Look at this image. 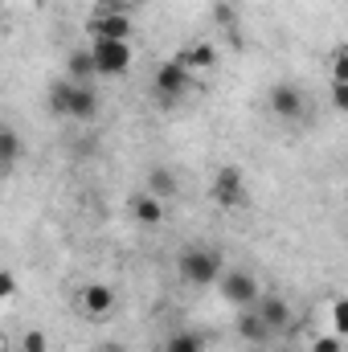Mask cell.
<instances>
[{
  "label": "cell",
  "instance_id": "13",
  "mask_svg": "<svg viewBox=\"0 0 348 352\" xmlns=\"http://www.w3.org/2000/svg\"><path fill=\"white\" fill-rule=\"evenodd\" d=\"M238 332H242V340H250V344H262V340H270V336H274V332H270V324L262 320L254 307H246V311H242Z\"/></svg>",
  "mask_w": 348,
  "mask_h": 352
},
{
  "label": "cell",
  "instance_id": "14",
  "mask_svg": "<svg viewBox=\"0 0 348 352\" xmlns=\"http://www.w3.org/2000/svg\"><path fill=\"white\" fill-rule=\"evenodd\" d=\"M98 70H94V54L87 50H74L70 58H66V78H74V82H87V78H94Z\"/></svg>",
  "mask_w": 348,
  "mask_h": 352
},
{
  "label": "cell",
  "instance_id": "18",
  "mask_svg": "<svg viewBox=\"0 0 348 352\" xmlns=\"http://www.w3.org/2000/svg\"><path fill=\"white\" fill-rule=\"evenodd\" d=\"M332 332L340 340H348V299H336L332 303Z\"/></svg>",
  "mask_w": 348,
  "mask_h": 352
},
{
  "label": "cell",
  "instance_id": "12",
  "mask_svg": "<svg viewBox=\"0 0 348 352\" xmlns=\"http://www.w3.org/2000/svg\"><path fill=\"white\" fill-rule=\"evenodd\" d=\"M176 58H180V62L197 74V70H209V66L217 62V50H213V45H205V41H193V45H184Z\"/></svg>",
  "mask_w": 348,
  "mask_h": 352
},
{
  "label": "cell",
  "instance_id": "4",
  "mask_svg": "<svg viewBox=\"0 0 348 352\" xmlns=\"http://www.w3.org/2000/svg\"><path fill=\"white\" fill-rule=\"evenodd\" d=\"M217 287H221V299L230 303V307H254L262 299V291H259V278L250 274V270H226L221 278H217Z\"/></svg>",
  "mask_w": 348,
  "mask_h": 352
},
{
  "label": "cell",
  "instance_id": "22",
  "mask_svg": "<svg viewBox=\"0 0 348 352\" xmlns=\"http://www.w3.org/2000/svg\"><path fill=\"white\" fill-rule=\"evenodd\" d=\"M312 352H340V336L332 332V336H320L316 344H312Z\"/></svg>",
  "mask_w": 348,
  "mask_h": 352
},
{
  "label": "cell",
  "instance_id": "16",
  "mask_svg": "<svg viewBox=\"0 0 348 352\" xmlns=\"http://www.w3.org/2000/svg\"><path fill=\"white\" fill-rule=\"evenodd\" d=\"M17 156H21V135H17L12 127H4V131H0V164H4V173H12Z\"/></svg>",
  "mask_w": 348,
  "mask_h": 352
},
{
  "label": "cell",
  "instance_id": "2",
  "mask_svg": "<svg viewBox=\"0 0 348 352\" xmlns=\"http://www.w3.org/2000/svg\"><path fill=\"white\" fill-rule=\"evenodd\" d=\"M176 274H180L188 287H209V283H217V278L226 274V266H221V254H217V250H209V246H188V250H180V258H176Z\"/></svg>",
  "mask_w": 348,
  "mask_h": 352
},
{
  "label": "cell",
  "instance_id": "8",
  "mask_svg": "<svg viewBox=\"0 0 348 352\" xmlns=\"http://www.w3.org/2000/svg\"><path fill=\"white\" fill-rule=\"evenodd\" d=\"M193 78H197V74H193L180 58H173V62H164V66L156 70V94H160L164 102H168V98H180L184 90L193 87Z\"/></svg>",
  "mask_w": 348,
  "mask_h": 352
},
{
  "label": "cell",
  "instance_id": "19",
  "mask_svg": "<svg viewBox=\"0 0 348 352\" xmlns=\"http://www.w3.org/2000/svg\"><path fill=\"white\" fill-rule=\"evenodd\" d=\"M328 78H332V82H340V87H348V50H340V54L332 58V66H328Z\"/></svg>",
  "mask_w": 348,
  "mask_h": 352
},
{
  "label": "cell",
  "instance_id": "7",
  "mask_svg": "<svg viewBox=\"0 0 348 352\" xmlns=\"http://www.w3.org/2000/svg\"><path fill=\"white\" fill-rule=\"evenodd\" d=\"M266 102H270V115L279 123H295V119L307 115V98H303V90L295 87V82H274Z\"/></svg>",
  "mask_w": 348,
  "mask_h": 352
},
{
  "label": "cell",
  "instance_id": "25",
  "mask_svg": "<svg viewBox=\"0 0 348 352\" xmlns=\"http://www.w3.org/2000/svg\"><path fill=\"white\" fill-rule=\"evenodd\" d=\"M279 352H295V349H279Z\"/></svg>",
  "mask_w": 348,
  "mask_h": 352
},
{
  "label": "cell",
  "instance_id": "1",
  "mask_svg": "<svg viewBox=\"0 0 348 352\" xmlns=\"http://www.w3.org/2000/svg\"><path fill=\"white\" fill-rule=\"evenodd\" d=\"M50 111L54 115H66V119H94L98 115V94L87 82H74V78H58L50 87Z\"/></svg>",
  "mask_w": 348,
  "mask_h": 352
},
{
  "label": "cell",
  "instance_id": "10",
  "mask_svg": "<svg viewBox=\"0 0 348 352\" xmlns=\"http://www.w3.org/2000/svg\"><path fill=\"white\" fill-rule=\"evenodd\" d=\"M254 311L270 324V332H283V328L291 324V303H287L283 295H262L259 303H254Z\"/></svg>",
  "mask_w": 348,
  "mask_h": 352
},
{
  "label": "cell",
  "instance_id": "15",
  "mask_svg": "<svg viewBox=\"0 0 348 352\" xmlns=\"http://www.w3.org/2000/svg\"><path fill=\"white\" fill-rule=\"evenodd\" d=\"M148 192L160 197V201H173L176 197V176L168 173V168H152V173H148Z\"/></svg>",
  "mask_w": 348,
  "mask_h": 352
},
{
  "label": "cell",
  "instance_id": "3",
  "mask_svg": "<svg viewBox=\"0 0 348 352\" xmlns=\"http://www.w3.org/2000/svg\"><path fill=\"white\" fill-rule=\"evenodd\" d=\"M87 33L90 41H131V16L115 4H98L87 21Z\"/></svg>",
  "mask_w": 348,
  "mask_h": 352
},
{
  "label": "cell",
  "instance_id": "11",
  "mask_svg": "<svg viewBox=\"0 0 348 352\" xmlns=\"http://www.w3.org/2000/svg\"><path fill=\"white\" fill-rule=\"evenodd\" d=\"M164 213H168V209H164L160 197H152V192H135V197H131V217H135L140 226H160Z\"/></svg>",
  "mask_w": 348,
  "mask_h": 352
},
{
  "label": "cell",
  "instance_id": "23",
  "mask_svg": "<svg viewBox=\"0 0 348 352\" xmlns=\"http://www.w3.org/2000/svg\"><path fill=\"white\" fill-rule=\"evenodd\" d=\"M332 107H336V111H345V115H348V87H340V82H332Z\"/></svg>",
  "mask_w": 348,
  "mask_h": 352
},
{
  "label": "cell",
  "instance_id": "5",
  "mask_svg": "<svg viewBox=\"0 0 348 352\" xmlns=\"http://www.w3.org/2000/svg\"><path fill=\"white\" fill-rule=\"evenodd\" d=\"M90 54H94V70L102 78L131 70V41H90Z\"/></svg>",
  "mask_w": 348,
  "mask_h": 352
},
{
  "label": "cell",
  "instance_id": "9",
  "mask_svg": "<svg viewBox=\"0 0 348 352\" xmlns=\"http://www.w3.org/2000/svg\"><path fill=\"white\" fill-rule=\"evenodd\" d=\"M78 311H83L87 320H107V316L115 311V291L102 287V283H90L87 291L78 295Z\"/></svg>",
  "mask_w": 348,
  "mask_h": 352
},
{
  "label": "cell",
  "instance_id": "24",
  "mask_svg": "<svg viewBox=\"0 0 348 352\" xmlns=\"http://www.w3.org/2000/svg\"><path fill=\"white\" fill-rule=\"evenodd\" d=\"M98 352H127L123 344H115V340H107V344H98Z\"/></svg>",
  "mask_w": 348,
  "mask_h": 352
},
{
  "label": "cell",
  "instance_id": "20",
  "mask_svg": "<svg viewBox=\"0 0 348 352\" xmlns=\"http://www.w3.org/2000/svg\"><path fill=\"white\" fill-rule=\"evenodd\" d=\"M21 352H50L45 332H25V336H21Z\"/></svg>",
  "mask_w": 348,
  "mask_h": 352
},
{
  "label": "cell",
  "instance_id": "6",
  "mask_svg": "<svg viewBox=\"0 0 348 352\" xmlns=\"http://www.w3.org/2000/svg\"><path fill=\"white\" fill-rule=\"evenodd\" d=\"M209 197L221 209H242L246 205V176H242V168H217L213 184H209Z\"/></svg>",
  "mask_w": 348,
  "mask_h": 352
},
{
  "label": "cell",
  "instance_id": "17",
  "mask_svg": "<svg viewBox=\"0 0 348 352\" xmlns=\"http://www.w3.org/2000/svg\"><path fill=\"white\" fill-rule=\"evenodd\" d=\"M164 352H201V340L193 332H176V336H168Z\"/></svg>",
  "mask_w": 348,
  "mask_h": 352
},
{
  "label": "cell",
  "instance_id": "21",
  "mask_svg": "<svg viewBox=\"0 0 348 352\" xmlns=\"http://www.w3.org/2000/svg\"><path fill=\"white\" fill-rule=\"evenodd\" d=\"M12 295H17V274H12V270H4V274H0V299L8 303Z\"/></svg>",
  "mask_w": 348,
  "mask_h": 352
}]
</instances>
